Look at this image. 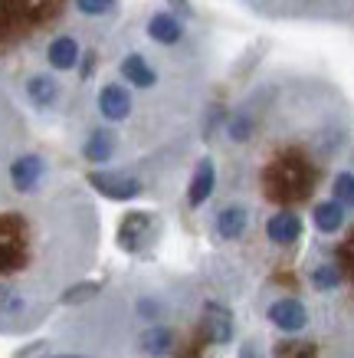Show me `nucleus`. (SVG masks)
Instances as JSON below:
<instances>
[{
  "label": "nucleus",
  "instance_id": "1",
  "mask_svg": "<svg viewBox=\"0 0 354 358\" xmlns=\"http://www.w3.org/2000/svg\"><path fill=\"white\" fill-rule=\"evenodd\" d=\"M36 224L20 207L0 210V329L30 326L33 319V296L23 286V273L36 263Z\"/></svg>",
  "mask_w": 354,
  "mask_h": 358
},
{
  "label": "nucleus",
  "instance_id": "2",
  "mask_svg": "<svg viewBox=\"0 0 354 358\" xmlns=\"http://www.w3.org/2000/svg\"><path fill=\"white\" fill-rule=\"evenodd\" d=\"M318 185V168L311 164V158L299 148H286V152L272 155L263 171H259V187L269 201L276 204H295L315 191Z\"/></svg>",
  "mask_w": 354,
  "mask_h": 358
},
{
  "label": "nucleus",
  "instance_id": "3",
  "mask_svg": "<svg viewBox=\"0 0 354 358\" xmlns=\"http://www.w3.org/2000/svg\"><path fill=\"white\" fill-rule=\"evenodd\" d=\"M249 10L266 20H302V23H351V0H243Z\"/></svg>",
  "mask_w": 354,
  "mask_h": 358
},
{
  "label": "nucleus",
  "instance_id": "4",
  "mask_svg": "<svg viewBox=\"0 0 354 358\" xmlns=\"http://www.w3.org/2000/svg\"><path fill=\"white\" fill-rule=\"evenodd\" d=\"M79 56H82V40L69 30H59L53 36L43 40V50H40V59L46 63L50 73H75L79 66Z\"/></svg>",
  "mask_w": 354,
  "mask_h": 358
},
{
  "label": "nucleus",
  "instance_id": "5",
  "mask_svg": "<svg viewBox=\"0 0 354 358\" xmlns=\"http://www.w3.org/2000/svg\"><path fill=\"white\" fill-rule=\"evenodd\" d=\"M96 112L105 122H112V125L128 122L131 112H135V96H131V89L125 86V83H118V79H105V83H98V89H96Z\"/></svg>",
  "mask_w": 354,
  "mask_h": 358
},
{
  "label": "nucleus",
  "instance_id": "6",
  "mask_svg": "<svg viewBox=\"0 0 354 358\" xmlns=\"http://www.w3.org/2000/svg\"><path fill=\"white\" fill-rule=\"evenodd\" d=\"M46 174H50V164H46L43 155H36V152H23V155H17V158L10 162V168H7L10 187H13V191H17L20 197L36 194V191L43 187Z\"/></svg>",
  "mask_w": 354,
  "mask_h": 358
},
{
  "label": "nucleus",
  "instance_id": "7",
  "mask_svg": "<svg viewBox=\"0 0 354 358\" xmlns=\"http://www.w3.org/2000/svg\"><path fill=\"white\" fill-rule=\"evenodd\" d=\"M86 181L92 191H98L108 201H135V197L145 194V181L128 171H108V168H102V171H89Z\"/></svg>",
  "mask_w": 354,
  "mask_h": 358
},
{
  "label": "nucleus",
  "instance_id": "8",
  "mask_svg": "<svg viewBox=\"0 0 354 358\" xmlns=\"http://www.w3.org/2000/svg\"><path fill=\"white\" fill-rule=\"evenodd\" d=\"M158 234V217L148 214V210H131L121 217L118 224V247L125 250V253H141V250L151 247V240Z\"/></svg>",
  "mask_w": 354,
  "mask_h": 358
},
{
  "label": "nucleus",
  "instance_id": "9",
  "mask_svg": "<svg viewBox=\"0 0 354 358\" xmlns=\"http://www.w3.org/2000/svg\"><path fill=\"white\" fill-rule=\"evenodd\" d=\"M118 83H128V89L148 92V89H158L161 73L141 50H121L118 53Z\"/></svg>",
  "mask_w": 354,
  "mask_h": 358
},
{
  "label": "nucleus",
  "instance_id": "10",
  "mask_svg": "<svg viewBox=\"0 0 354 358\" xmlns=\"http://www.w3.org/2000/svg\"><path fill=\"white\" fill-rule=\"evenodd\" d=\"M145 36H148L154 46H161V50H177V46L187 40V23L177 17L174 10H151L145 17Z\"/></svg>",
  "mask_w": 354,
  "mask_h": 358
},
{
  "label": "nucleus",
  "instance_id": "11",
  "mask_svg": "<svg viewBox=\"0 0 354 358\" xmlns=\"http://www.w3.org/2000/svg\"><path fill=\"white\" fill-rule=\"evenodd\" d=\"M23 96L36 112H50L63 99V83L50 69H33V73L23 76Z\"/></svg>",
  "mask_w": 354,
  "mask_h": 358
},
{
  "label": "nucleus",
  "instance_id": "12",
  "mask_svg": "<svg viewBox=\"0 0 354 358\" xmlns=\"http://www.w3.org/2000/svg\"><path fill=\"white\" fill-rule=\"evenodd\" d=\"M200 336H204L210 345H226V342H233V336H236L233 313H230L223 303L207 299L204 313H200Z\"/></svg>",
  "mask_w": 354,
  "mask_h": 358
},
{
  "label": "nucleus",
  "instance_id": "13",
  "mask_svg": "<svg viewBox=\"0 0 354 358\" xmlns=\"http://www.w3.org/2000/svg\"><path fill=\"white\" fill-rule=\"evenodd\" d=\"M266 319L272 326L286 332V336H295L302 329L309 326V306L295 299V296H279V299H272L266 309Z\"/></svg>",
  "mask_w": 354,
  "mask_h": 358
},
{
  "label": "nucleus",
  "instance_id": "14",
  "mask_svg": "<svg viewBox=\"0 0 354 358\" xmlns=\"http://www.w3.org/2000/svg\"><path fill=\"white\" fill-rule=\"evenodd\" d=\"M266 240L272 247H292L302 240V217L289 207L276 210L272 217L266 220Z\"/></svg>",
  "mask_w": 354,
  "mask_h": 358
},
{
  "label": "nucleus",
  "instance_id": "15",
  "mask_svg": "<svg viewBox=\"0 0 354 358\" xmlns=\"http://www.w3.org/2000/svg\"><path fill=\"white\" fill-rule=\"evenodd\" d=\"M216 191V164L214 158H200L197 168L191 174V185H187V207L197 210V207H204Z\"/></svg>",
  "mask_w": 354,
  "mask_h": 358
},
{
  "label": "nucleus",
  "instance_id": "16",
  "mask_svg": "<svg viewBox=\"0 0 354 358\" xmlns=\"http://www.w3.org/2000/svg\"><path fill=\"white\" fill-rule=\"evenodd\" d=\"M249 227V210L243 204H226L216 210V217H214V230H216V237L226 240V243H233V240H239L243 234H246Z\"/></svg>",
  "mask_w": 354,
  "mask_h": 358
},
{
  "label": "nucleus",
  "instance_id": "17",
  "mask_svg": "<svg viewBox=\"0 0 354 358\" xmlns=\"http://www.w3.org/2000/svg\"><path fill=\"white\" fill-rule=\"evenodd\" d=\"M118 152V135L112 129H92L82 141V158L89 164H108Z\"/></svg>",
  "mask_w": 354,
  "mask_h": 358
},
{
  "label": "nucleus",
  "instance_id": "18",
  "mask_svg": "<svg viewBox=\"0 0 354 358\" xmlns=\"http://www.w3.org/2000/svg\"><path fill=\"white\" fill-rule=\"evenodd\" d=\"M174 342H177L174 329L164 326V322H154V326H148L138 336V352H145L151 358H164L174 352Z\"/></svg>",
  "mask_w": 354,
  "mask_h": 358
},
{
  "label": "nucleus",
  "instance_id": "19",
  "mask_svg": "<svg viewBox=\"0 0 354 358\" xmlns=\"http://www.w3.org/2000/svg\"><path fill=\"white\" fill-rule=\"evenodd\" d=\"M311 224H315V230L318 234H338V230H344V224H348V207H341L338 201H318V204L311 207Z\"/></svg>",
  "mask_w": 354,
  "mask_h": 358
},
{
  "label": "nucleus",
  "instance_id": "20",
  "mask_svg": "<svg viewBox=\"0 0 354 358\" xmlns=\"http://www.w3.org/2000/svg\"><path fill=\"white\" fill-rule=\"evenodd\" d=\"M73 13H79L82 20H112L118 17V0H69Z\"/></svg>",
  "mask_w": 354,
  "mask_h": 358
},
{
  "label": "nucleus",
  "instance_id": "21",
  "mask_svg": "<svg viewBox=\"0 0 354 358\" xmlns=\"http://www.w3.org/2000/svg\"><path fill=\"white\" fill-rule=\"evenodd\" d=\"M309 282L315 293H334L344 282V273L334 266V263H315L309 270Z\"/></svg>",
  "mask_w": 354,
  "mask_h": 358
},
{
  "label": "nucleus",
  "instance_id": "22",
  "mask_svg": "<svg viewBox=\"0 0 354 358\" xmlns=\"http://www.w3.org/2000/svg\"><path fill=\"white\" fill-rule=\"evenodd\" d=\"M332 201H338L341 207H348V210H351V204H354V171H351V168H341V171L334 174Z\"/></svg>",
  "mask_w": 354,
  "mask_h": 358
},
{
  "label": "nucleus",
  "instance_id": "23",
  "mask_svg": "<svg viewBox=\"0 0 354 358\" xmlns=\"http://www.w3.org/2000/svg\"><path fill=\"white\" fill-rule=\"evenodd\" d=\"M98 293H102V282H75V286L63 289V296H59V303H63V306L89 303V299H96Z\"/></svg>",
  "mask_w": 354,
  "mask_h": 358
},
{
  "label": "nucleus",
  "instance_id": "24",
  "mask_svg": "<svg viewBox=\"0 0 354 358\" xmlns=\"http://www.w3.org/2000/svg\"><path fill=\"white\" fill-rule=\"evenodd\" d=\"M98 63H102L98 46H89V50H82V56H79V66H75V76H79V83H92V73H96Z\"/></svg>",
  "mask_w": 354,
  "mask_h": 358
},
{
  "label": "nucleus",
  "instance_id": "25",
  "mask_svg": "<svg viewBox=\"0 0 354 358\" xmlns=\"http://www.w3.org/2000/svg\"><path fill=\"white\" fill-rule=\"evenodd\" d=\"M161 309H164V303H161V299H154V296H138V303H135L138 319H145L148 326H154V322H158Z\"/></svg>",
  "mask_w": 354,
  "mask_h": 358
},
{
  "label": "nucleus",
  "instance_id": "26",
  "mask_svg": "<svg viewBox=\"0 0 354 358\" xmlns=\"http://www.w3.org/2000/svg\"><path fill=\"white\" fill-rule=\"evenodd\" d=\"M279 358H315V345L311 342H289L279 348Z\"/></svg>",
  "mask_w": 354,
  "mask_h": 358
},
{
  "label": "nucleus",
  "instance_id": "27",
  "mask_svg": "<svg viewBox=\"0 0 354 358\" xmlns=\"http://www.w3.org/2000/svg\"><path fill=\"white\" fill-rule=\"evenodd\" d=\"M351 253H354V243H351V240H344L341 247H338V263H334V266H338L344 276L351 273Z\"/></svg>",
  "mask_w": 354,
  "mask_h": 358
},
{
  "label": "nucleus",
  "instance_id": "28",
  "mask_svg": "<svg viewBox=\"0 0 354 358\" xmlns=\"http://www.w3.org/2000/svg\"><path fill=\"white\" fill-rule=\"evenodd\" d=\"M168 3H171L174 10H181V20H184V17H193V3H191V0H168Z\"/></svg>",
  "mask_w": 354,
  "mask_h": 358
},
{
  "label": "nucleus",
  "instance_id": "29",
  "mask_svg": "<svg viewBox=\"0 0 354 358\" xmlns=\"http://www.w3.org/2000/svg\"><path fill=\"white\" fill-rule=\"evenodd\" d=\"M40 358H89V355H75V352H63V355H40Z\"/></svg>",
  "mask_w": 354,
  "mask_h": 358
}]
</instances>
